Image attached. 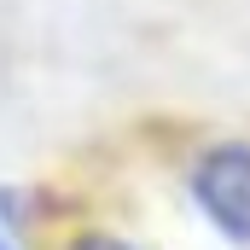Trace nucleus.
<instances>
[{
    "label": "nucleus",
    "mask_w": 250,
    "mask_h": 250,
    "mask_svg": "<svg viewBox=\"0 0 250 250\" xmlns=\"http://www.w3.org/2000/svg\"><path fill=\"white\" fill-rule=\"evenodd\" d=\"M192 204L227 233L233 245H250V140H215L192 163Z\"/></svg>",
    "instance_id": "1"
},
{
    "label": "nucleus",
    "mask_w": 250,
    "mask_h": 250,
    "mask_svg": "<svg viewBox=\"0 0 250 250\" xmlns=\"http://www.w3.org/2000/svg\"><path fill=\"white\" fill-rule=\"evenodd\" d=\"M0 250H12V239H6V227H0Z\"/></svg>",
    "instance_id": "3"
},
{
    "label": "nucleus",
    "mask_w": 250,
    "mask_h": 250,
    "mask_svg": "<svg viewBox=\"0 0 250 250\" xmlns=\"http://www.w3.org/2000/svg\"><path fill=\"white\" fill-rule=\"evenodd\" d=\"M64 250H134L128 239H117V233H76Z\"/></svg>",
    "instance_id": "2"
}]
</instances>
